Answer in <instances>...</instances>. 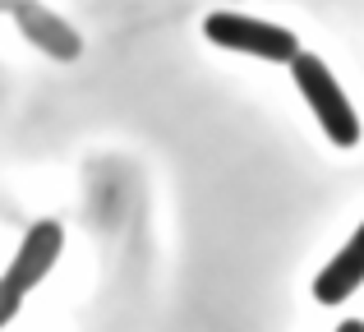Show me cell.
I'll return each mask as SVG.
<instances>
[{
	"label": "cell",
	"mask_w": 364,
	"mask_h": 332,
	"mask_svg": "<svg viewBox=\"0 0 364 332\" xmlns=\"http://www.w3.org/2000/svg\"><path fill=\"white\" fill-rule=\"evenodd\" d=\"M360 287H364V222L337 250V259L314 277V300H318V305H341V300H350Z\"/></svg>",
	"instance_id": "277c9868"
},
{
	"label": "cell",
	"mask_w": 364,
	"mask_h": 332,
	"mask_svg": "<svg viewBox=\"0 0 364 332\" xmlns=\"http://www.w3.org/2000/svg\"><path fill=\"white\" fill-rule=\"evenodd\" d=\"M18 305H23V296H18V291H14V287H9V282H5V277H0V328H5V323H9V318H14V314H18Z\"/></svg>",
	"instance_id": "5b68a950"
},
{
	"label": "cell",
	"mask_w": 364,
	"mask_h": 332,
	"mask_svg": "<svg viewBox=\"0 0 364 332\" xmlns=\"http://www.w3.org/2000/svg\"><path fill=\"white\" fill-rule=\"evenodd\" d=\"M60 250H65L60 222H37V226H28V235L18 240V250H14V263H9L5 282L18 291V296H28V291H33L37 282H42L46 272L55 268Z\"/></svg>",
	"instance_id": "3957f363"
},
{
	"label": "cell",
	"mask_w": 364,
	"mask_h": 332,
	"mask_svg": "<svg viewBox=\"0 0 364 332\" xmlns=\"http://www.w3.org/2000/svg\"><path fill=\"white\" fill-rule=\"evenodd\" d=\"M203 37L226 51H240V55H258V60H277V65H291L300 55V42H295L291 28H277L267 18H249V14H208L203 18Z\"/></svg>",
	"instance_id": "7a4b0ae2"
},
{
	"label": "cell",
	"mask_w": 364,
	"mask_h": 332,
	"mask_svg": "<svg viewBox=\"0 0 364 332\" xmlns=\"http://www.w3.org/2000/svg\"><path fill=\"white\" fill-rule=\"evenodd\" d=\"M337 332H364V323H360V318H346V323H341Z\"/></svg>",
	"instance_id": "8992f818"
},
{
	"label": "cell",
	"mask_w": 364,
	"mask_h": 332,
	"mask_svg": "<svg viewBox=\"0 0 364 332\" xmlns=\"http://www.w3.org/2000/svg\"><path fill=\"white\" fill-rule=\"evenodd\" d=\"M291 74H295V88H300L304 102H309L314 120L323 125V134H328L337 148H355L360 144V116H355V107L346 102V92H341V83L332 79L328 65H323L318 55L300 51L291 60Z\"/></svg>",
	"instance_id": "6da1fadb"
}]
</instances>
